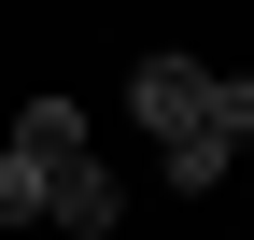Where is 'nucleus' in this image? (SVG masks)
<instances>
[{"label": "nucleus", "instance_id": "39448f33", "mask_svg": "<svg viewBox=\"0 0 254 240\" xmlns=\"http://www.w3.org/2000/svg\"><path fill=\"white\" fill-rule=\"evenodd\" d=\"M212 141L254 156V71H212Z\"/></svg>", "mask_w": 254, "mask_h": 240}, {"label": "nucleus", "instance_id": "7ed1b4c3", "mask_svg": "<svg viewBox=\"0 0 254 240\" xmlns=\"http://www.w3.org/2000/svg\"><path fill=\"white\" fill-rule=\"evenodd\" d=\"M14 156H43V170L85 156V99H28V113H14Z\"/></svg>", "mask_w": 254, "mask_h": 240}, {"label": "nucleus", "instance_id": "20e7f679", "mask_svg": "<svg viewBox=\"0 0 254 240\" xmlns=\"http://www.w3.org/2000/svg\"><path fill=\"white\" fill-rule=\"evenodd\" d=\"M43 198H57V170H43V156H14V141H0V226H28V212H43Z\"/></svg>", "mask_w": 254, "mask_h": 240}, {"label": "nucleus", "instance_id": "f03ea898", "mask_svg": "<svg viewBox=\"0 0 254 240\" xmlns=\"http://www.w3.org/2000/svg\"><path fill=\"white\" fill-rule=\"evenodd\" d=\"M43 212H57V226H71V240H99V226L127 212V184H113V170H99V156H57V198H43Z\"/></svg>", "mask_w": 254, "mask_h": 240}, {"label": "nucleus", "instance_id": "f257e3e1", "mask_svg": "<svg viewBox=\"0 0 254 240\" xmlns=\"http://www.w3.org/2000/svg\"><path fill=\"white\" fill-rule=\"evenodd\" d=\"M127 99H141L155 156H198V141H212V71H198V57H141V71H127ZM212 156H226V141H212Z\"/></svg>", "mask_w": 254, "mask_h": 240}]
</instances>
